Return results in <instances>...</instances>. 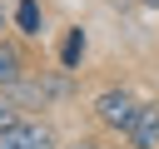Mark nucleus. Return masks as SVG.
Here are the masks:
<instances>
[{
  "label": "nucleus",
  "mask_w": 159,
  "mask_h": 149,
  "mask_svg": "<svg viewBox=\"0 0 159 149\" xmlns=\"http://www.w3.org/2000/svg\"><path fill=\"white\" fill-rule=\"evenodd\" d=\"M0 149H60V134L45 114H20L10 124H0Z\"/></svg>",
  "instance_id": "2"
},
{
  "label": "nucleus",
  "mask_w": 159,
  "mask_h": 149,
  "mask_svg": "<svg viewBox=\"0 0 159 149\" xmlns=\"http://www.w3.org/2000/svg\"><path fill=\"white\" fill-rule=\"evenodd\" d=\"M35 70H40V65H35V55H30V40H20V35H0V89L30 79Z\"/></svg>",
  "instance_id": "3"
},
{
  "label": "nucleus",
  "mask_w": 159,
  "mask_h": 149,
  "mask_svg": "<svg viewBox=\"0 0 159 149\" xmlns=\"http://www.w3.org/2000/svg\"><path fill=\"white\" fill-rule=\"evenodd\" d=\"M60 149H104L99 139H70V144H60Z\"/></svg>",
  "instance_id": "7"
},
{
  "label": "nucleus",
  "mask_w": 159,
  "mask_h": 149,
  "mask_svg": "<svg viewBox=\"0 0 159 149\" xmlns=\"http://www.w3.org/2000/svg\"><path fill=\"white\" fill-rule=\"evenodd\" d=\"M84 50H89V40H84V30L80 25H70L65 30V40H60V70H80V60H84Z\"/></svg>",
  "instance_id": "6"
},
{
  "label": "nucleus",
  "mask_w": 159,
  "mask_h": 149,
  "mask_svg": "<svg viewBox=\"0 0 159 149\" xmlns=\"http://www.w3.org/2000/svg\"><path fill=\"white\" fill-rule=\"evenodd\" d=\"M10 30H15L20 40H40V35H45V5H40V0H15Z\"/></svg>",
  "instance_id": "5"
},
{
  "label": "nucleus",
  "mask_w": 159,
  "mask_h": 149,
  "mask_svg": "<svg viewBox=\"0 0 159 149\" xmlns=\"http://www.w3.org/2000/svg\"><path fill=\"white\" fill-rule=\"evenodd\" d=\"M124 149H159V99H139L124 129Z\"/></svg>",
  "instance_id": "4"
},
{
  "label": "nucleus",
  "mask_w": 159,
  "mask_h": 149,
  "mask_svg": "<svg viewBox=\"0 0 159 149\" xmlns=\"http://www.w3.org/2000/svg\"><path fill=\"white\" fill-rule=\"evenodd\" d=\"M144 10H159V0H144Z\"/></svg>",
  "instance_id": "9"
},
{
  "label": "nucleus",
  "mask_w": 159,
  "mask_h": 149,
  "mask_svg": "<svg viewBox=\"0 0 159 149\" xmlns=\"http://www.w3.org/2000/svg\"><path fill=\"white\" fill-rule=\"evenodd\" d=\"M134 109H139V99H134L124 84H109V89H99V94L89 99V114H94V124H99L104 134H124L129 119H134Z\"/></svg>",
  "instance_id": "1"
},
{
  "label": "nucleus",
  "mask_w": 159,
  "mask_h": 149,
  "mask_svg": "<svg viewBox=\"0 0 159 149\" xmlns=\"http://www.w3.org/2000/svg\"><path fill=\"white\" fill-rule=\"evenodd\" d=\"M5 30H10V5L0 0V35H5Z\"/></svg>",
  "instance_id": "8"
}]
</instances>
